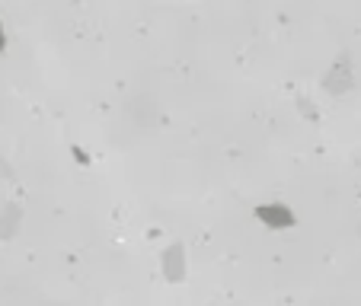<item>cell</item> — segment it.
<instances>
[{"label": "cell", "mask_w": 361, "mask_h": 306, "mask_svg": "<svg viewBox=\"0 0 361 306\" xmlns=\"http://www.w3.org/2000/svg\"><path fill=\"white\" fill-rule=\"evenodd\" d=\"M252 217L259 220V224H266L269 230H291L298 224V217H294V211L288 204H259L252 211Z\"/></svg>", "instance_id": "obj_1"}, {"label": "cell", "mask_w": 361, "mask_h": 306, "mask_svg": "<svg viewBox=\"0 0 361 306\" xmlns=\"http://www.w3.org/2000/svg\"><path fill=\"white\" fill-rule=\"evenodd\" d=\"M160 272H164V278L170 281V284H179V281L185 278V249H183V243H170L164 249V255H160Z\"/></svg>", "instance_id": "obj_2"}, {"label": "cell", "mask_w": 361, "mask_h": 306, "mask_svg": "<svg viewBox=\"0 0 361 306\" xmlns=\"http://www.w3.org/2000/svg\"><path fill=\"white\" fill-rule=\"evenodd\" d=\"M352 64H348V55H342L339 61H336V68L326 74V80H323V87L333 89V93H345V89H352Z\"/></svg>", "instance_id": "obj_3"}, {"label": "cell", "mask_w": 361, "mask_h": 306, "mask_svg": "<svg viewBox=\"0 0 361 306\" xmlns=\"http://www.w3.org/2000/svg\"><path fill=\"white\" fill-rule=\"evenodd\" d=\"M71 153H74V160H77V163L90 166V153H87V150H83V147H77V144H74V147H71Z\"/></svg>", "instance_id": "obj_4"}, {"label": "cell", "mask_w": 361, "mask_h": 306, "mask_svg": "<svg viewBox=\"0 0 361 306\" xmlns=\"http://www.w3.org/2000/svg\"><path fill=\"white\" fill-rule=\"evenodd\" d=\"M4 45H7V39H4V26H0V51H4Z\"/></svg>", "instance_id": "obj_5"}]
</instances>
